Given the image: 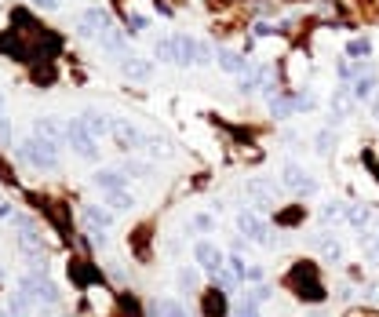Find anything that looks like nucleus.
<instances>
[{"mask_svg": "<svg viewBox=\"0 0 379 317\" xmlns=\"http://www.w3.org/2000/svg\"><path fill=\"white\" fill-rule=\"evenodd\" d=\"M19 157L33 171H55L59 168V146L55 142H47V139H37V135H29V139L19 142Z\"/></svg>", "mask_w": 379, "mask_h": 317, "instance_id": "f257e3e1", "label": "nucleus"}, {"mask_svg": "<svg viewBox=\"0 0 379 317\" xmlns=\"http://www.w3.org/2000/svg\"><path fill=\"white\" fill-rule=\"evenodd\" d=\"M11 223L15 226H19V248H22V256L29 259V263H44V237L37 233V226H33V219H29V215H15L11 219Z\"/></svg>", "mask_w": 379, "mask_h": 317, "instance_id": "f03ea898", "label": "nucleus"}, {"mask_svg": "<svg viewBox=\"0 0 379 317\" xmlns=\"http://www.w3.org/2000/svg\"><path fill=\"white\" fill-rule=\"evenodd\" d=\"M66 142L73 146L77 157H84V161H99V146H95L99 139H91V135H88V128L81 124V117L66 121Z\"/></svg>", "mask_w": 379, "mask_h": 317, "instance_id": "7ed1b4c3", "label": "nucleus"}, {"mask_svg": "<svg viewBox=\"0 0 379 317\" xmlns=\"http://www.w3.org/2000/svg\"><path fill=\"white\" fill-rule=\"evenodd\" d=\"M237 237H245V241H259V245H274V233L270 226L263 223V215L241 208L237 212Z\"/></svg>", "mask_w": 379, "mask_h": 317, "instance_id": "20e7f679", "label": "nucleus"}, {"mask_svg": "<svg viewBox=\"0 0 379 317\" xmlns=\"http://www.w3.org/2000/svg\"><path fill=\"white\" fill-rule=\"evenodd\" d=\"M109 29H114V19H109V11L102 8H88L81 15V22H77V37H84V40H99L106 37Z\"/></svg>", "mask_w": 379, "mask_h": 317, "instance_id": "39448f33", "label": "nucleus"}, {"mask_svg": "<svg viewBox=\"0 0 379 317\" xmlns=\"http://www.w3.org/2000/svg\"><path fill=\"white\" fill-rule=\"evenodd\" d=\"M22 292H29V295H37V303L44 307V303H59V288H55V284L52 281H47L40 270H33V274H26L22 281Z\"/></svg>", "mask_w": 379, "mask_h": 317, "instance_id": "423d86ee", "label": "nucleus"}, {"mask_svg": "<svg viewBox=\"0 0 379 317\" xmlns=\"http://www.w3.org/2000/svg\"><path fill=\"white\" fill-rule=\"evenodd\" d=\"M281 186L292 190V194H314V190H318V183H314L299 164H284L281 168Z\"/></svg>", "mask_w": 379, "mask_h": 317, "instance_id": "0eeeda50", "label": "nucleus"}, {"mask_svg": "<svg viewBox=\"0 0 379 317\" xmlns=\"http://www.w3.org/2000/svg\"><path fill=\"white\" fill-rule=\"evenodd\" d=\"M194 259H197L201 270H212V274L226 263V259H223V252H219V245H215V241H208V237H201V241L194 245Z\"/></svg>", "mask_w": 379, "mask_h": 317, "instance_id": "6e6552de", "label": "nucleus"}, {"mask_svg": "<svg viewBox=\"0 0 379 317\" xmlns=\"http://www.w3.org/2000/svg\"><path fill=\"white\" fill-rule=\"evenodd\" d=\"M109 135L117 139L121 150H135V146H142V142H146V139H142V132L135 128L128 117H114V132H109Z\"/></svg>", "mask_w": 379, "mask_h": 317, "instance_id": "1a4fd4ad", "label": "nucleus"}, {"mask_svg": "<svg viewBox=\"0 0 379 317\" xmlns=\"http://www.w3.org/2000/svg\"><path fill=\"white\" fill-rule=\"evenodd\" d=\"M81 219H84V226H88L91 237L114 226V212H109V208H99V204H84V208H81Z\"/></svg>", "mask_w": 379, "mask_h": 317, "instance_id": "9d476101", "label": "nucleus"}, {"mask_svg": "<svg viewBox=\"0 0 379 317\" xmlns=\"http://www.w3.org/2000/svg\"><path fill=\"white\" fill-rule=\"evenodd\" d=\"M121 73L132 81H150L153 77V62H146L142 55H121Z\"/></svg>", "mask_w": 379, "mask_h": 317, "instance_id": "9b49d317", "label": "nucleus"}, {"mask_svg": "<svg viewBox=\"0 0 379 317\" xmlns=\"http://www.w3.org/2000/svg\"><path fill=\"white\" fill-rule=\"evenodd\" d=\"M8 314L11 317H37L40 314V303H37V295H29V292H15L11 299H8Z\"/></svg>", "mask_w": 379, "mask_h": 317, "instance_id": "f8f14e48", "label": "nucleus"}, {"mask_svg": "<svg viewBox=\"0 0 379 317\" xmlns=\"http://www.w3.org/2000/svg\"><path fill=\"white\" fill-rule=\"evenodd\" d=\"M215 62H219V70H223V73H233V77L248 73V59H245L241 52H233V47H219V52H215Z\"/></svg>", "mask_w": 379, "mask_h": 317, "instance_id": "ddd939ff", "label": "nucleus"}, {"mask_svg": "<svg viewBox=\"0 0 379 317\" xmlns=\"http://www.w3.org/2000/svg\"><path fill=\"white\" fill-rule=\"evenodd\" d=\"M81 124L88 128V135H91V139H102V135L114 132V117L99 114V109H84V114H81Z\"/></svg>", "mask_w": 379, "mask_h": 317, "instance_id": "4468645a", "label": "nucleus"}, {"mask_svg": "<svg viewBox=\"0 0 379 317\" xmlns=\"http://www.w3.org/2000/svg\"><path fill=\"white\" fill-rule=\"evenodd\" d=\"M91 183L102 190V194H109V190H124V183H128V176H124L121 168H99L91 176Z\"/></svg>", "mask_w": 379, "mask_h": 317, "instance_id": "2eb2a0df", "label": "nucleus"}, {"mask_svg": "<svg viewBox=\"0 0 379 317\" xmlns=\"http://www.w3.org/2000/svg\"><path fill=\"white\" fill-rule=\"evenodd\" d=\"M33 135L37 139H47V142H66V124H59V121H52V117H40L37 124H33Z\"/></svg>", "mask_w": 379, "mask_h": 317, "instance_id": "dca6fc26", "label": "nucleus"}, {"mask_svg": "<svg viewBox=\"0 0 379 317\" xmlns=\"http://www.w3.org/2000/svg\"><path fill=\"white\" fill-rule=\"evenodd\" d=\"M245 194H248V197H256L259 204H274L277 186H274L270 179H248V183H245Z\"/></svg>", "mask_w": 379, "mask_h": 317, "instance_id": "f3484780", "label": "nucleus"}, {"mask_svg": "<svg viewBox=\"0 0 379 317\" xmlns=\"http://www.w3.org/2000/svg\"><path fill=\"white\" fill-rule=\"evenodd\" d=\"M194 62H197V40L176 33V66H194Z\"/></svg>", "mask_w": 379, "mask_h": 317, "instance_id": "a211bd4d", "label": "nucleus"}, {"mask_svg": "<svg viewBox=\"0 0 379 317\" xmlns=\"http://www.w3.org/2000/svg\"><path fill=\"white\" fill-rule=\"evenodd\" d=\"M350 95H354V102H372V99H376V77H372L369 70L361 73V77H354Z\"/></svg>", "mask_w": 379, "mask_h": 317, "instance_id": "6ab92c4d", "label": "nucleus"}, {"mask_svg": "<svg viewBox=\"0 0 379 317\" xmlns=\"http://www.w3.org/2000/svg\"><path fill=\"white\" fill-rule=\"evenodd\" d=\"M350 114H354V95H350V88H336V91H332V117L343 121V117H350Z\"/></svg>", "mask_w": 379, "mask_h": 317, "instance_id": "aec40b11", "label": "nucleus"}, {"mask_svg": "<svg viewBox=\"0 0 379 317\" xmlns=\"http://www.w3.org/2000/svg\"><path fill=\"white\" fill-rule=\"evenodd\" d=\"M102 201H106V208H109V212H128L132 204H135V197H132V190H128V186H124V190H109Z\"/></svg>", "mask_w": 379, "mask_h": 317, "instance_id": "412c9836", "label": "nucleus"}, {"mask_svg": "<svg viewBox=\"0 0 379 317\" xmlns=\"http://www.w3.org/2000/svg\"><path fill=\"white\" fill-rule=\"evenodd\" d=\"M150 317H186V307L179 299H157L150 307Z\"/></svg>", "mask_w": 379, "mask_h": 317, "instance_id": "4be33fe9", "label": "nucleus"}, {"mask_svg": "<svg viewBox=\"0 0 379 317\" xmlns=\"http://www.w3.org/2000/svg\"><path fill=\"white\" fill-rule=\"evenodd\" d=\"M190 230L201 233V237H208L212 230H219V219L212 212H194V215H190Z\"/></svg>", "mask_w": 379, "mask_h": 317, "instance_id": "5701e85b", "label": "nucleus"}, {"mask_svg": "<svg viewBox=\"0 0 379 317\" xmlns=\"http://www.w3.org/2000/svg\"><path fill=\"white\" fill-rule=\"evenodd\" d=\"M346 55H350L354 62L369 59V55H372V40H369V37H354L350 44H346Z\"/></svg>", "mask_w": 379, "mask_h": 317, "instance_id": "b1692460", "label": "nucleus"}, {"mask_svg": "<svg viewBox=\"0 0 379 317\" xmlns=\"http://www.w3.org/2000/svg\"><path fill=\"white\" fill-rule=\"evenodd\" d=\"M153 55L161 62H176V37H161L153 44Z\"/></svg>", "mask_w": 379, "mask_h": 317, "instance_id": "393cba45", "label": "nucleus"}, {"mask_svg": "<svg viewBox=\"0 0 379 317\" xmlns=\"http://www.w3.org/2000/svg\"><path fill=\"white\" fill-rule=\"evenodd\" d=\"M99 44H102V52H109V55H124V37L117 33V29H109L106 37H99Z\"/></svg>", "mask_w": 379, "mask_h": 317, "instance_id": "a878e982", "label": "nucleus"}, {"mask_svg": "<svg viewBox=\"0 0 379 317\" xmlns=\"http://www.w3.org/2000/svg\"><path fill=\"white\" fill-rule=\"evenodd\" d=\"M332 146H336V132H332V128H321L318 135H314V150H318L321 157L332 153Z\"/></svg>", "mask_w": 379, "mask_h": 317, "instance_id": "bb28decb", "label": "nucleus"}, {"mask_svg": "<svg viewBox=\"0 0 379 317\" xmlns=\"http://www.w3.org/2000/svg\"><path fill=\"white\" fill-rule=\"evenodd\" d=\"M346 219H350L354 230H365V223H369V208H365V204H350V208H346Z\"/></svg>", "mask_w": 379, "mask_h": 317, "instance_id": "cd10ccee", "label": "nucleus"}, {"mask_svg": "<svg viewBox=\"0 0 379 317\" xmlns=\"http://www.w3.org/2000/svg\"><path fill=\"white\" fill-rule=\"evenodd\" d=\"M176 281H179V288H186V292H194L197 284H201V274H197V270H190V266H179V274H176Z\"/></svg>", "mask_w": 379, "mask_h": 317, "instance_id": "c85d7f7f", "label": "nucleus"}, {"mask_svg": "<svg viewBox=\"0 0 379 317\" xmlns=\"http://www.w3.org/2000/svg\"><path fill=\"white\" fill-rule=\"evenodd\" d=\"M121 171H124L128 179H146V176H150V164H146V161H124Z\"/></svg>", "mask_w": 379, "mask_h": 317, "instance_id": "c756f323", "label": "nucleus"}, {"mask_svg": "<svg viewBox=\"0 0 379 317\" xmlns=\"http://www.w3.org/2000/svg\"><path fill=\"white\" fill-rule=\"evenodd\" d=\"M318 245H321V256H325L328 263H336V259L343 256V245H339V241H332V237H321Z\"/></svg>", "mask_w": 379, "mask_h": 317, "instance_id": "7c9ffc66", "label": "nucleus"}, {"mask_svg": "<svg viewBox=\"0 0 379 317\" xmlns=\"http://www.w3.org/2000/svg\"><path fill=\"white\" fill-rule=\"evenodd\" d=\"M270 295H274V292H270V284H263V281H259V284H252V288H248L245 299H252V303H259V307H263Z\"/></svg>", "mask_w": 379, "mask_h": 317, "instance_id": "2f4dec72", "label": "nucleus"}, {"mask_svg": "<svg viewBox=\"0 0 379 317\" xmlns=\"http://www.w3.org/2000/svg\"><path fill=\"white\" fill-rule=\"evenodd\" d=\"M233 317H259V303H252V299H241V303L233 307Z\"/></svg>", "mask_w": 379, "mask_h": 317, "instance_id": "473e14b6", "label": "nucleus"}, {"mask_svg": "<svg viewBox=\"0 0 379 317\" xmlns=\"http://www.w3.org/2000/svg\"><path fill=\"white\" fill-rule=\"evenodd\" d=\"M142 146H146V150H150L153 157H161V153H168V142H164L161 135H150L146 142H142Z\"/></svg>", "mask_w": 379, "mask_h": 317, "instance_id": "72a5a7b5", "label": "nucleus"}, {"mask_svg": "<svg viewBox=\"0 0 379 317\" xmlns=\"http://www.w3.org/2000/svg\"><path fill=\"white\" fill-rule=\"evenodd\" d=\"M215 284H219V288H233V284H237V274L219 266V270H215Z\"/></svg>", "mask_w": 379, "mask_h": 317, "instance_id": "f704fd0d", "label": "nucleus"}, {"mask_svg": "<svg viewBox=\"0 0 379 317\" xmlns=\"http://www.w3.org/2000/svg\"><path fill=\"white\" fill-rule=\"evenodd\" d=\"M0 52H8V55H19V59L26 55V52H22V44H19V40H11V37H0Z\"/></svg>", "mask_w": 379, "mask_h": 317, "instance_id": "c9c22d12", "label": "nucleus"}, {"mask_svg": "<svg viewBox=\"0 0 379 317\" xmlns=\"http://www.w3.org/2000/svg\"><path fill=\"white\" fill-rule=\"evenodd\" d=\"M128 26H132V29H146L150 19H146V15H139V11H128Z\"/></svg>", "mask_w": 379, "mask_h": 317, "instance_id": "e433bc0d", "label": "nucleus"}, {"mask_svg": "<svg viewBox=\"0 0 379 317\" xmlns=\"http://www.w3.org/2000/svg\"><path fill=\"white\" fill-rule=\"evenodd\" d=\"M15 139V132H11V121L8 117H0V142H11Z\"/></svg>", "mask_w": 379, "mask_h": 317, "instance_id": "4c0bfd02", "label": "nucleus"}, {"mask_svg": "<svg viewBox=\"0 0 379 317\" xmlns=\"http://www.w3.org/2000/svg\"><path fill=\"white\" fill-rule=\"evenodd\" d=\"M37 8H44V11H59L62 8V0H33Z\"/></svg>", "mask_w": 379, "mask_h": 317, "instance_id": "58836bf2", "label": "nucleus"}, {"mask_svg": "<svg viewBox=\"0 0 379 317\" xmlns=\"http://www.w3.org/2000/svg\"><path fill=\"white\" fill-rule=\"evenodd\" d=\"M321 215H325V219H339V204H325Z\"/></svg>", "mask_w": 379, "mask_h": 317, "instance_id": "ea45409f", "label": "nucleus"}, {"mask_svg": "<svg viewBox=\"0 0 379 317\" xmlns=\"http://www.w3.org/2000/svg\"><path fill=\"white\" fill-rule=\"evenodd\" d=\"M0 117H8V99H4V91H0Z\"/></svg>", "mask_w": 379, "mask_h": 317, "instance_id": "a19ab883", "label": "nucleus"}, {"mask_svg": "<svg viewBox=\"0 0 379 317\" xmlns=\"http://www.w3.org/2000/svg\"><path fill=\"white\" fill-rule=\"evenodd\" d=\"M372 117L379 121V99H372Z\"/></svg>", "mask_w": 379, "mask_h": 317, "instance_id": "79ce46f5", "label": "nucleus"}, {"mask_svg": "<svg viewBox=\"0 0 379 317\" xmlns=\"http://www.w3.org/2000/svg\"><path fill=\"white\" fill-rule=\"evenodd\" d=\"M307 317H328V314H325V310H310Z\"/></svg>", "mask_w": 379, "mask_h": 317, "instance_id": "37998d69", "label": "nucleus"}, {"mask_svg": "<svg viewBox=\"0 0 379 317\" xmlns=\"http://www.w3.org/2000/svg\"><path fill=\"white\" fill-rule=\"evenodd\" d=\"M37 317H55V314H44V310H40V314H37Z\"/></svg>", "mask_w": 379, "mask_h": 317, "instance_id": "c03bdc74", "label": "nucleus"}]
</instances>
